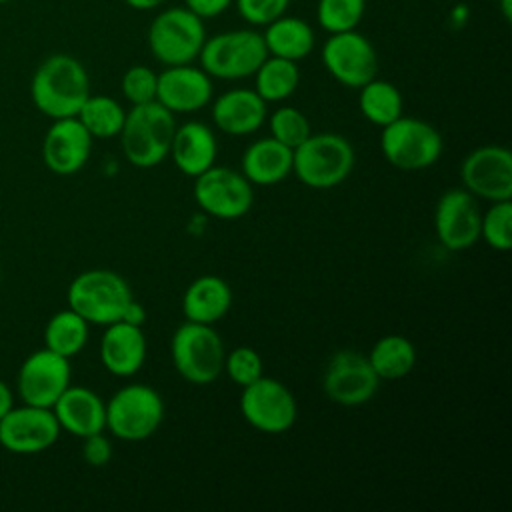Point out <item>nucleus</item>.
Here are the masks:
<instances>
[{
  "instance_id": "nucleus-1",
  "label": "nucleus",
  "mask_w": 512,
  "mask_h": 512,
  "mask_svg": "<svg viewBox=\"0 0 512 512\" xmlns=\"http://www.w3.org/2000/svg\"><path fill=\"white\" fill-rule=\"evenodd\" d=\"M88 96V72L84 64L70 54H52L34 70L30 98L36 110L52 120L76 116Z\"/></svg>"
},
{
  "instance_id": "nucleus-2",
  "label": "nucleus",
  "mask_w": 512,
  "mask_h": 512,
  "mask_svg": "<svg viewBox=\"0 0 512 512\" xmlns=\"http://www.w3.org/2000/svg\"><path fill=\"white\" fill-rule=\"evenodd\" d=\"M176 130V114L152 100L136 104L126 112L120 130V146L124 158L136 168H154L170 152Z\"/></svg>"
},
{
  "instance_id": "nucleus-3",
  "label": "nucleus",
  "mask_w": 512,
  "mask_h": 512,
  "mask_svg": "<svg viewBox=\"0 0 512 512\" xmlns=\"http://www.w3.org/2000/svg\"><path fill=\"white\" fill-rule=\"evenodd\" d=\"M132 298L128 282L118 272L106 268L80 272L66 290L68 308L96 326L118 322Z\"/></svg>"
},
{
  "instance_id": "nucleus-4",
  "label": "nucleus",
  "mask_w": 512,
  "mask_h": 512,
  "mask_svg": "<svg viewBox=\"0 0 512 512\" xmlns=\"http://www.w3.org/2000/svg\"><path fill=\"white\" fill-rule=\"evenodd\" d=\"M352 168L354 148L334 132L310 134L292 150V172L308 188H334L350 176Z\"/></svg>"
},
{
  "instance_id": "nucleus-5",
  "label": "nucleus",
  "mask_w": 512,
  "mask_h": 512,
  "mask_svg": "<svg viewBox=\"0 0 512 512\" xmlns=\"http://www.w3.org/2000/svg\"><path fill=\"white\" fill-rule=\"evenodd\" d=\"M170 356L174 370L190 384H212L224 368V342L212 324L186 320L170 340Z\"/></svg>"
},
{
  "instance_id": "nucleus-6",
  "label": "nucleus",
  "mask_w": 512,
  "mask_h": 512,
  "mask_svg": "<svg viewBox=\"0 0 512 512\" xmlns=\"http://www.w3.org/2000/svg\"><path fill=\"white\" fill-rule=\"evenodd\" d=\"M266 56L262 34L252 28H240L206 38L198 60L210 78L240 80L254 76Z\"/></svg>"
},
{
  "instance_id": "nucleus-7",
  "label": "nucleus",
  "mask_w": 512,
  "mask_h": 512,
  "mask_svg": "<svg viewBox=\"0 0 512 512\" xmlns=\"http://www.w3.org/2000/svg\"><path fill=\"white\" fill-rule=\"evenodd\" d=\"M206 40L204 20L186 6L166 8L148 28V48L162 66L192 64Z\"/></svg>"
},
{
  "instance_id": "nucleus-8",
  "label": "nucleus",
  "mask_w": 512,
  "mask_h": 512,
  "mask_svg": "<svg viewBox=\"0 0 512 512\" xmlns=\"http://www.w3.org/2000/svg\"><path fill=\"white\" fill-rule=\"evenodd\" d=\"M164 420V400L148 384H126L106 402V428L126 442L150 438Z\"/></svg>"
},
{
  "instance_id": "nucleus-9",
  "label": "nucleus",
  "mask_w": 512,
  "mask_h": 512,
  "mask_svg": "<svg viewBox=\"0 0 512 512\" xmlns=\"http://www.w3.org/2000/svg\"><path fill=\"white\" fill-rule=\"evenodd\" d=\"M442 136L426 120L400 116L380 134L384 158L400 170H424L438 162L442 154Z\"/></svg>"
},
{
  "instance_id": "nucleus-10",
  "label": "nucleus",
  "mask_w": 512,
  "mask_h": 512,
  "mask_svg": "<svg viewBox=\"0 0 512 512\" xmlns=\"http://www.w3.org/2000/svg\"><path fill=\"white\" fill-rule=\"evenodd\" d=\"M194 200L208 216L236 220L252 208L254 190L242 172L214 164L194 178Z\"/></svg>"
},
{
  "instance_id": "nucleus-11",
  "label": "nucleus",
  "mask_w": 512,
  "mask_h": 512,
  "mask_svg": "<svg viewBox=\"0 0 512 512\" xmlns=\"http://www.w3.org/2000/svg\"><path fill=\"white\" fill-rule=\"evenodd\" d=\"M240 412L254 430L264 434H282L294 426L298 404L286 384L260 376L242 388Z\"/></svg>"
},
{
  "instance_id": "nucleus-12",
  "label": "nucleus",
  "mask_w": 512,
  "mask_h": 512,
  "mask_svg": "<svg viewBox=\"0 0 512 512\" xmlns=\"http://www.w3.org/2000/svg\"><path fill=\"white\" fill-rule=\"evenodd\" d=\"M380 378L372 370L368 356L358 350H338L326 362L322 390L334 404L362 406L378 392Z\"/></svg>"
},
{
  "instance_id": "nucleus-13",
  "label": "nucleus",
  "mask_w": 512,
  "mask_h": 512,
  "mask_svg": "<svg viewBox=\"0 0 512 512\" xmlns=\"http://www.w3.org/2000/svg\"><path fill=\"white\" fill-rule=\"evenodd\" d=\"M322 64L346 88H360L378 74V54L358 30L330 34L322 46Z\"/></svg>"
},
{
  "instance_id": "nucleus-14",
  "label": "nucleus",
  "mask_w": 512,
  "mask_h": 512,
  "mask_svg": "<svg viewBox=\"0 0 512 512\" xmlns=\"http://www.w3.org/2000/svg\"><path fill=\"white\" fill-rule=\"evenodd\" d=\"M52 408L22 404L0 418V446L12 454H38L52 448L60 436Z\"/></svg>"
},
{
  "instance_id": "nucleus-15",
  "label": "nucleus",
  "mask_w": 512,
  "mask_h": 512,
  "mask_svg": "<svg viewBox=\"0 0 512 512\" xmlns=\"http://www.w3.org/2000/svg\"><path fill=\"white\" fill-rule=\"evenodd\" d=\"M70 358H64L46 346L30 352L18 368L16 388L26 404L52 408L60 394L70 386Z\"/></svg>"
},
{
  "instance_id": "nucleus-16",
  "label": "nucleus",
  "mask_w": 512,
  "mask_h": 512,
  "mask_svg": "<svg viewBox=\"0 0 512 512\" xmlns=\"http://www.w3.org/2000/svg\"><path fill=\"white\" fill-rule=\"evenodd\" d=\"M464 190L488 202L512 200V154L498 144L472 150L460 166Z\"/></svg>"
},
{
  "instance_id": "nucleus-17",
  "label": "nucleus",
  "mask_w": 512,
  "mask_h": 512,
  "mask_svg": "<svg viewBox=\"0 0 512 512\" xmlns=\"http://www.w3.org/2000/svg\"><path fill=\"white\" fill-rule=\"evenodd\" d=\"M478 198L464 188L444 192L434 210V230L440 244L448 250H466L480 240Z\"/></svg>"
},
{
  "instance_id": "nucleus-18",
  "label": "nucleus",
  "mask_w": 512,
  "mask_h": 512,
  "mask_svg": "<svg viewBox=\"0 0 512 512\" xmlns=\"http://www.w3.org/2000/svg\"><path fill=\"white\" fill-rule=\"evenodd\" d=\"M92 136L76 116L56 118L42 140V160L58 176H72L84 168L92 152Z\"/></svg>"
},
{
  "instance_id": "nucleus-19",
  "label": "nucleus",
  "mask_w": 512,
  "mask_h": 512,
  "mask_svg": "<svg viewBox=\"0 0 512 512\" xmlns=\"http://www.w3.org/2000/svg\"><path fill=\"white\" fill-rule=\"evenodd\" d=\"M212 78L192 64L164 66L158 74L156 102L168 108L172 114L198 112L212 100Z\"/></svg>"
},
{
  "instance_id": "nucleus-20",
  "label": "nucleus",
  "mask_w": 512,
  "mask_h": 512,
  "mask_svg": "<svg viewBox=\"0 0 512 512\" xmlns=\"http://www.w3.org/2000/svg\"><path fill=\"white\" fill-rule=\"evenodd\" d=\"M146 360V338L142 326L124 320L106 326L100 340V362L118 378L134 376Z\"/></svg>"
},
{
  "instance_id": "nucleus-21",
  "label": "nucleus",
  "mask_w": 512,
  "mask_h": 512,
  "mask_svg": "<svg viewBox=\"0 0 512 512\" xmlns=\"http://www.w3.org/2000/svg\"><path fill=\"white\" fill-rule=\"evenodd\" d=\"M52 412L60 430L86 438L106 428V402L86 386H68L54 402Z\"/></svg>"
},
{
  "instance_id": "nucleus-22",
  "label": "nucleus",
  "mask_w": 512,
  "mask_h": 512,
  "mask_svg": "<svg viewBox=\"0 0 512 512\" xmlns=\"http://www.w3.org/2000/svg\"><path fill=\"white\" fill-rule=\"evenodd\" d=\"M266 106L254 88H232L212 102V122L224 134L248 136L264 124Z\"/></svg>"
},
{
  "instance_id": "nucleus-23",
  "label": "nucleus",
  "mask_w": 512,
  "mask_h": 512,
  "mask_svg": "<svg viewBox=\"0 0 512 512\" xmlns=\"http://www.w3.org/2000/svg\"><path fill=\"white\" fill-rule=\"evenodd\" d=\"M216 154L218 142L208 124L190 120L182 126H176L168 156L184 176L196 178L198 174L214 166Z\"/></svg>"
},
{
  "instance_id": "nucleus-24",
  "label": "nucleus",
  "mask_w": 512,
  "mask_h": 512,
  "mask_svg": "<svg viewBox=\"0 0 512 512\" xmlns=\"http://www.w3.org/2000/svg\"><path fill=\"white\" fill-rule=\"evenodd\" d=\"M232 306V290L228 282L214 274L198 276L188 284L182 296V312L190 322L216 324Z\"/></svg>"
},
{
  "instance_id": "nucleus-25",
  "label": "nucleus",
  "mask_w": 512,
  "mask_h": 512,
  "mask_svg": "<svg viewBox=\"0 0 512 512\" xmlns=\"http://www.w3.org/2000/svg\"><path fill=\"white\" fill-rule=\"evenodd\" d=\"M292 172V148L272 136L252 142L242 154V174L254 186H272Z\"/></svg>"
},
{
  "instance_id": "nucleus-26",
  "label": "nucleus",
  "mask_w": 512,
  "mask_h": 512,
  "mask_svg": "<svg viewBox=\"0 0 512 512\" xmlns=\"http://www.w3.org/2000/svg\"><path fill=\"white\" fill-rule=\"evenodd\" d=\"M262 38L270 56L286 58L292 62L306 58L316 44L312 26L306 20L288 14H282L266 24Z\"/></svg>"
},
{
  "instance_id": "nucleus-27",
  "label": "nucleus",
  "mask_w": 512,
  "mask_h": 512,
  "mask_svg": "<svg viewBox=\"0 0 512 512\" xmlns=\"http://www.w3.org/2000/svg\"><path fill=\"white\" fill-rule=\"evenodd\" d=\"M366 356L380 380L404 378L416 366V346L400 334L378 338Z\"/></svg>"
},
{
  "instance_id": "nucleus-28",
  "label": "nucleus",
  "mask_w": 512,
  "mask_h": 512,
  "mask_svg": "<svg viewBox=\"0 0 512 512\" xmlns=\"http://www.w3.org/2000/svg\"><path fill=\"white\" fill-rule=\"evenodd\" d=\"M300 84V70L298 62L266 56L264 62L254 72V90L256 94L268 102H282L290 98Z\"/></svg>"
},
{
  "instance_id": "nucleus-29",
  "label": "nucleus",
  "mask_w": 512,
  "mask_h": 512,
  "mask_svg": "<svg viewBox=\"0 0 512 512\" xmlns=\"http://www.w3.org/2000/svg\"><path fill=\"white\" fill-rule=\"evenodd\" d=\"M90 324L72 308L60 310L50 316L44 328V346L64 358H72L88 342Z\"/></svg>"
},
{
  "instance_id": "nucleus-30",
  "label": "nucleus",
  "mask_w": 512,
  "mask_h": 512,
  "mask_svg": "<svg viewBox=\"0 0 512 512\" xmlns=\"http://www.w3.org/2000/svg\"><path fill=\"white\" fill-rule=\"evenodd\" d=\"M358 90H360L358 94L360 114L370 124L384 128L402 116V106H404L402 94L392 82L372 78Z\"/></svg>"
},
{
  "instance_id": "nucleus-31",
  "label": "nucleus",
  "mask_w": 512,
  "mask_h": 512,
  "mask_svg": "<svg viewBox=\"0 0 512 512\" xmlns=\"http://www.w3.org/2000/svg\"><path fill=\"white\" fill-rule=\"evenodd\" d=\"M76 118L92 138H114L124 126L126 110L112 96L90 94L80 106Z\"/></svg>"
},
{
  "instance_id": "nucleus-32",
  "label": "nucleus",
  "mask_w": 512,
  "mask_h": 512,
  "mask_svg": "<svg viewBox=\"0 0 512 512\" xmlns=\"http://www.w3.org/2000/svg\"><path fill=\"white\" fill-rule=\"evenodd\" d=\"M366 12V0H318L316 20L328 34L356 30Z\"/></svg>"
},
{
  "instance_id": "nucleus-33",
  "label": "nucleus",
  "mask_w": 512,
  "mask_h": 512,
  "mask_svg": "<svg viewBox=\"0 0 512 512\" xmlns=\"http://www.w3.org/2000/svg\"><path fill=\"white\" fill-rule=\"evenodd\" d=\"M480 238L498 252H506L512 246V200H498L482 212Z\"/></svg>"
},
{
  "instance_id": "nucleus-34",
  "label": "nucleus",
  "mask_w": 512,
  "mask_h": 512,
  "mask_svg": "<svg viewBox=\"0 0 512 512\" xmlns=\"http://www.w3.org/2000/svg\"><path fill=\"white\" fill-rule=\"evenodd\" d=\"M268 128L274 140L292 150L312 134L306 114L294 106L276 108L268 118Z\"/></svg>"
},
{
  "instance_id": "nucleus-35",
  "label": "nucleus",
  "mask_w": 512,
  "mask_h": 512,
  "mask_svg": "<svg viewBox=\"0 0 512 512\" xmlns=\"http://www.w3.org/2000/svg\"><path fill=\"white\" fill-rule=\"evenodd\" d=\"M226 376L238 386L244 388L264 376V364L260 354L250 346H238L224 356V368Z\"/></svg>"
},
{
  "instance_id": "nucleus-36",
  "label": "nucleus",
  "mask_w": 512,
  "mask_h": 512,
  "mask_svg": "<svg viewBox=\"0 0 512 512\" xmlns=\"http://www.w3.org/2000/svg\"><path fill=\"white\" fill-rule=\"evenodd\" d=\"M156 84H158V74L144 64H136L122 74L120 90H122V96L132 106H136V104H146L156 100Z\"/></svg>"
},
{
  "instance_id": "nucleus-37",
  "label": "nucleus",
  "mask_w": 512,
  "mask_h": 512,
  "mask_svg": "<svg viewBox=\"0 0 512 512\" xmlns=\"http://www.w3.org/2000/svg\"><path fill=\"white\" fill-rule=\"evenodd\" d=\"M240 18L252 26H266L286 14L290 0H234Z\"/></svg>"
},
{
  "instance_id": "nucleus-38",
  "label": "nucleus",
  "mask_w": 512,
  "mask_h": 512,
  "mask_svg": "<svg viewBox=\"0 0 512 512\" xmlns=\"http://www.w3.org/2000/svg\"><path fill=\"white\" fill-rule=\"evenodd\" d=\"M82 458L94 468L106 466L112 458V442L108 436H104V432H96L82 438Z\"/></svg>"
},
{
  "instance_id": "nucleus-39",
  "label": "nucleus",
  "mask_w": 512,
  "mask_h": 512,
  "mask_svg": "<svg viewBox=\"0 0 512 512\" xmlns=\"http://www.w3.org/2000/svg\"><path fill=\"white\" fill-rule=\"evenodd\" d=\"M232 4L234 0H184V6L202 20L224 14Z\"/></svg>"
},
{
  "instance_id": "nucleus-40",
  "label": "nucleus",
  "mask_w": 512,
  "mask_h": 512,
  "mask_svg": "<svg viewBox=\"0 0 512 512\" xmlns=\"http://www.w3.org/2000/svg\"><path fill=\"white\" fill-rule=\"evenodd\" d=\"M120 320H124L128 324H134V326H142L146 322V310H144V306L140 302H136L132 298V302L126 306V310H124Z\"/></svg>"
},
{
  "instance_id": "nucleus-41",
  "label": "nucleus",
  "mask_w": 512,
  "mask_h": 512,
  "mask_svg": "<svg viewBox=\"0 0 512 512\" xmlns=\"http://www.w3.org/2000/svg\"><path fill=\"white\" fill-rule=\"evenodd\" d=\"M14 406V394L10 386L0 378V418Z\"/></svg>"
},
{
  "instance_id": "nucleus-42",
  "label": "nucleus",
  "mask_w": 512,
  "mask_h": 512,
  "mask_svg": "<svg viewBox=\"0 0 512 512\" xmlns=\"http://www.w3.org/2000/svg\"><path fill=\"white\" fill-rule=\"evenodd\" d=\"M124 2L134 10H154L162 6L166 0H124Z\"/></svg>"
},
{
  "instance_id": "nucleus-43",
  "label": "nucleus",
  "mask_w": 512,
  "mask_h": 512,
  "mask_svg": "<svg viewBox=\"0 0 512 512\" xmlns=\"http://www.w3.org/2000/svg\"><path fill=\"white\" fill-rule=\"evenodd\" d=\"M498 4H500V12H502L504 20L510 22L512 20V0H498Z\"/></svg>"
},
{
  "instance_id": "nucleus-44",
  "label": "nucleus",
  "mask_w": 512,
  "mask_h": 512,
  "mask_svg": "<svg viewBox=\"0 0 512 512\" xmlns=\"http://www.w3.org/2000/svg\"><path fill=\"white\" fill-rule=\"evenodd\" d=\"M6 2H12V0H0V4H6Z\"/></svg>"
}]
</instances>
